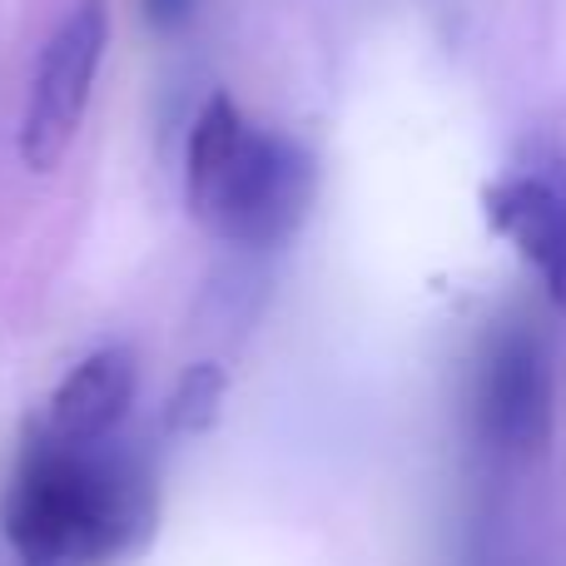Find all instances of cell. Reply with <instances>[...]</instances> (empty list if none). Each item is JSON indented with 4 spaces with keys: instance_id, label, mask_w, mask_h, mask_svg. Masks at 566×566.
Segmentation results:
<instances>
[{
    "instance_id": "3957f363",
    "label": "cell",
    "mask_w": 566,
    "mask_h": 566,
    "mask_svg": "<svg viewBox=\"0 0 566 566\" xmlns=\"http://www.w3.org/2000/svg\"><path fill=\"white\" fill-rule=\"evenodd\" d=\"M109 45V10L105 0H75L55 35L40 50L30 75L25 115H20V159L30 169H55L85 125L90 95H95L99 60Z\"/></svg>"
},
{
    "instance_id": "52a82bcc",
    "label": "cell",
    "mask_w": 566,
    "mask_h": 566,
    "mask_svg": "<svg viewBox=\"0 0 566 566\" xmlns=\"http://www.w3.org/2000/svg\"><path fill=\"white\" fill-rule=\"evenodd\" d=\"M224 388H229V378L219 363H195V368H185L165 402V428L175 432V438H199V432H209L219 422V408H224Z\"/></svg>"
},
{
    "instance_id": "7a4b0ae2",
    "label": "cell",
    "mask_w": 566,
    "mask_h": 566,
    "mask_svg": "<svg viewBox=\"0 0 566 566\" xmlns=\"http://www.w3.org/2000/svg\"><path fill=\"white\" fill-rule=\"evenodd\" d=\"M185 195L195 219L224 244L269 249L313 205V159L274 129H254L229 95H214L189 129Z\"/></svg>"
},
{
    "instance_id": "277c9868",
    "label": "cell",
    "mask_w": 566,
    "mask_h": 566,
    "mask_svg": "<svg viewBox=\"0 0 566 566\" xmlns=\"http://www.w3.org/2000/svg\"><path fill=\"white\" fill-rule=\"evenodd\" d=\"M482 432L507 452H542L552 438V378L542 348L522 333L492 343L482 363Z\"/></svg>"
},
{
    "instance_id": "6da1fadb",
    "label": "cell",
    "mask_w": 566,
    "mask_h": 566,
    "mask_svg": "<svg viewBox=\"0 0 566 566\" xmlns=\"http://www.w3.org/2000/svg\"><path fill=\"white\" fill-rule=\"evenodd\" d=\"M6 537L25 562L70 557L109 566L135 557L155 532V488L135 452L99 442L70 448L45 432L6 492Z\"/></svg>"
},
{
    "instance_id": "ba28073f",
    "label": "cell",
    "mask_w": 566,
    "mask_h": 566,
    "mask_svg": "<svg viewBox=\"0 0 566 566\" xmlns=\"http://www.w3.org/2000/svg\"><path fill=\"white\" fill-rule=\"evenodd\" d=\"M145 6V25L159 30V35H179V30L195 20L199 0H139Z\"/></svg>"
},
{
    "instance_id": "5b68a950",
    "label": "cell",
    "mask_w": 566,
    "mask_h": 566,
    "mask_svg": "<svg viewBox=\"0 0 566 566\" xmlns=\"http://www.w3.org/2000/svg\"><path fill=\"white\" fill-rule=\"evenodd\" d=\"M135 398V353L129 348H95L85 363L65 373V382L50 398V438L85 448V442H105L115 422L129 412Z\"/></svg>"
},
{
    "instance_id": "9c48e42d",
    "label": "cell",
    "mask_w": 566,
    "mask_h": 566,
    "mask_svg": "<svg viewBox=\"0 0 566 566\" xmlns=\"http://www.w3.org/2000/svg\"><path fill=\"white\" fill-rule=\"evenodd\" d=\"M25 566H80V562H70V557H35V562H25Z\"/></svg>"
},
{
    "instance_id": "8992f818",
    "label": "cell",
    "mask_w": 566,
    "mask_h": 566,
    "mask_svg": "<svg viewBox=\"0 0 566 566\" xmlns=\"http://www.w3.org/2000/svg\"><path fill=\"white\" fill-rule=\"evenodd\" d=\"M482 199L488 224L517 239V249L547 279L552 303L566 313V195H557L547 179H502Z\"/></svg>"
}]
</instances>
